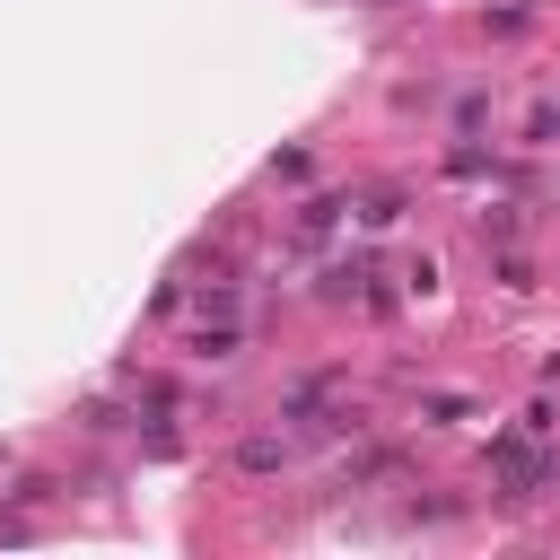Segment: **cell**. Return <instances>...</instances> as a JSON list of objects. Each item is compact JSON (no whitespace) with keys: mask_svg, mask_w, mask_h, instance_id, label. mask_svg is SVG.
<instances>
[{"mask_svg":"<svg viewBox=\"0 0 560 560\" xmlns=\"http://www.w3.org/2000/svg\"><path fill=\"white\" fill-rule=\"evenodd\" d=\"M490 472H499V499H508V508H525L534 490H551V481H560V464L534 446V429H508V438H490Z\"/></svg>","mask_w":560,"mask_h":560,"instance_id":"6da1fadb","label":"cell"},{"mask_svg":"<svg viewBox=\"0 0 560 560\" xmlns=\"http://www.w3.org/2000/svg\"><path fill=\"white\" fill-rule=\"evenodd\" d=\"M341 210H350V192H315V201H298V245L332 236V228H341Z\"/></svg>","mask_w":560,"mask_h":560,"instance_id":"7a4b0ae2","label":"cell"},{"mask_svg":"<svg viewBox=\"0 0 560 560\" xmlns=\"http://www.w3.org/2000/svg\"><path fill=\"white\" fill-rule=\"evenodd\" d=\"M184 350H192V359H236V350H245V332L219 315V324H192V332H184Z\"/></svg>","mask_w":560,"mask_h":560,"instance_id":"3957f363","label":"cell"},{"mask_svg":"<svg viewBox=\"0 0 560 560\" xmlns=\"http://www.w3.org/2000/svg\"><path fill=\"white\" fill-rule=\"evenodd\" d=\"M280 464H289V438H271V429H254L236 446V472H280Z\"/></svg>","mask_w":560,"mask_h":560,"instance_id":"277c9868","label":"cell"},{"mask_svg":"<svg viewBox=\"0 0 560 560\" xmlns=\"http://www.w3.org/2000/svg\"><path fill=\"white\" fill-rule=\"evenodd\" d=\"M472 228H481V245H508V236L525 228V210H516V201H490V210H481Z\"/></svg>","mask_w":560,"mask_h":560,"instance_id":"5b68a950","label":"cell"},{"mask_svg":"<svg viewBox=\"0 0 560 560\" xmlns=\"http://www.w3.org/2000/svg\"><path fill=\"white\" fill-rule=\"evenodd\" d=\"M394 472V446H368L359 464H341V490H359V481H385Z\"/></svg>","mask_w":560,"mask_h":560,"instance_id":"8992f818","label":"cell"},{"mask_svg":"<svg viewBox=\"0 0 560 560\" xmlns=\"http://www.w3.org/2000/svg\"><path fill=\"white\" fill-rule=\"evenodd\" d=\"M394 219H402V192H394V184H385V192H368V201H359V228H394Z\"/></svg>","mask_w":560,"mask_h":560,"instance_id":"52a82bcc","label":"cell"},{"mask_svg":"<svg viewBox=\"0 0 560 560\" xmlns=\"http://www.w3.org/2000/svg\"><path fill=\"white\" fill-rule=\"evenodd\" d=\"M446 175L472 184V175H499V158H490V149H446Z\"/></svg>","mask_w":560,"mask_h":560,"instance_id":"ba28073f","label":"cell"},{"mask_svg":"<svg viewBox=\"0 0 560 560\" xmlns=\"http://www.w3.org/2000/svg\"><path fill=\"white\" fill-rule=\"evenodd\" d=\"M402 516H411V525H455V516H464V499H411Z\"/></svg>","mask_w":560,"mask_h":560,"instance_id":"9c48e42d","label":"cell"},{"mask_svg":"<svg viewBox=\"0 0 560 560\" xmlns=\"http://www.w3.org/2000/svg\"><path fill=\"white\" fill-rule=\"evenodd\" d=\"M9 499H18V508H44V499H61V481H52V472H26Z\"/></svg>","mask_w":560,"mask_h":560,"instance_id":"30bf717a","label":"cell"},{"mask_svg":"<svg viewBox=\"0 0 560 560\" xmlns=\"http://www.w3.org/2000/svg\"><path fill=\"white\" fill-rule=\"evenodd\" d=\"M271 175H280V184H306V175H315V158H306V149H280V158H271Z\"/></svg>","mask_w":560,"mask_h":560,"instance_id":"8fae6325","label":"cell"},{"mask_svg":"<svg viewBox=\"0 0 560 560\" xmlns=\"http://www.w3.org/2000/svg\"><path fill=\"white\" fill-rule=\"evenodd\" d=\"M499 289H534V262L525 254H499Z\"/></svg>","mask_w":560,"mask_h":560,"instance_id":"7c38bea8","label":"cell"},{"mask_svg":"<svg viewBox=\"0 0 560 560\" xmlns=\"http://www.w3.org/2000/svg\"><path fill=\"white\" fill-rule=\"evenodd\" d=\"M542 385H560V350H551V359H542Z\"/></svg>","mask_w":560,"mask_h":560,"instance_id":"4fadbf2b","label":"cell"}]
</instances>
